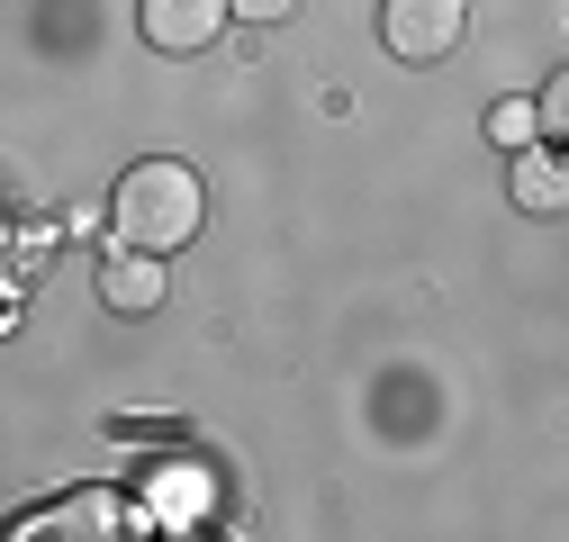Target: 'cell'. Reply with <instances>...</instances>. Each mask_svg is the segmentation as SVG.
Masks as SVG:
<instances>
[{"instance_id": "cell-8", "label": "cell", "mask_w": 569, "mask_h": 542, "mask_svg": "<svg viewBox=\"0 0 569 542\" xmlns=\"http://www.w3.org/2000/svg\"><path fill=\"white\" fill-rule=\"evenodd\" d=\"M542 136L569 154V63H560V73H551V91H542Z\"/></svg>"}, {"instance_id": "cell-5", "label": "cell", "mask_w": 569, "mask_h": 542, "mask_svg": "<svg viewBox=\"0 0 569 542\" xmlns=\"http://www.w3.org/2000/svg\"><path fill=\"white\" fill-rule=\"evenodd\" d=\"M163 290H172V281H163V253H127V244H118V253L100 262V299H109L118 317H154Z\"/></svg>"}, {"instance_id": "cell-4", "label": "cell", "mask_w": 569, "mask_h": 542, "mask_svg": "<svg viewBox=\"0 0 569 542\" xmlns=\"http://www.w3.org/2000/svg\"><path fill=\"white\" fill-rule=\"evenodd\" d=\"M507 199L525 218H560L569 209V154L560 145H525L516 163H507Z\"/></svg>"}, {"instance_id": "cell-2", "label": "cell", "mask_w": 569, "mask_h": 542, "mask_svg": "<svg viewBox=\"0 0 569 542\" xmlns=\"http://www.w3.org/2000/svg\"><path fill=\"white\" fill-rule=\"evenodd\" d=\"M461 37H470V10H461V0H380V46H389L398 63H443Z\"/></svg>"}, {"instance_id": "cell-3", "label": "cell", "mask_w": 569, "mask_h": 542, "mask_svg": "<svg viewBox=\"0 0 569 542\" xmlns=\"http://www.w3.org/2000/svg\"><path fill=\"white\" fill-rule=\"evenodd\" d=\"M136 28L154 54H208L236 28V0H136Z\"/></svg>"}, {"instance_id": "cell-9", "label": "cell", "mask_w": 569, "mask_h": 542, "mask_svg": "<svg viewBox=\"0 0 569 542\" xmlns=\"http://www.w3.org/2000/svg\"><path fill=\"white\" fill-rule=\"evenodd\" d=\"M236 19L244 28H280V19H299V0H236Z\"/></svg>"}, {"instance_id": "cell-7", "label": "cell", "mask_w": 569, "mask_h": 542, "mask_svg": "<svg viewBox=\"0 0 569 542\" xmlns=\"http://www.w3.org/2000/svg\"><path fill=\"white\" fill-rule=\"evenodd\" d=\"M533 127H542V100H507V109H488V136H497L507 154L533 145Z\"/></svg>"}, {"instance_id": "cell-6", "label": "cell", "mask_w": 569, "mask_h": 542, "mask_svg": "<svg viewBox=\"0 0 569 542\" xmlns=\"http://www.w3.org/2000/svg\"><path fill=\"white\" fill-rule=\"evenodd\" d=\"M19 533H63V542H100V533H127V498H118V489H82V498L46 506L37 524H19Z\"/></svg>"}, {"instance_id": "cell-1", "label": "cell", "mask_w": 569, "mask_h": 542, "mask_svg": "<svg viewBox=\"0 0 569 542\" xmlns=\"http://www.w3.org/2000/svg\"><path fill=\"white\" fill-rule=\"evenodd\" d=\"M199 227H208V190L181 154L127 163V181L109 190V244H127V253H181Z\"/></svg>"}]
</instances>
